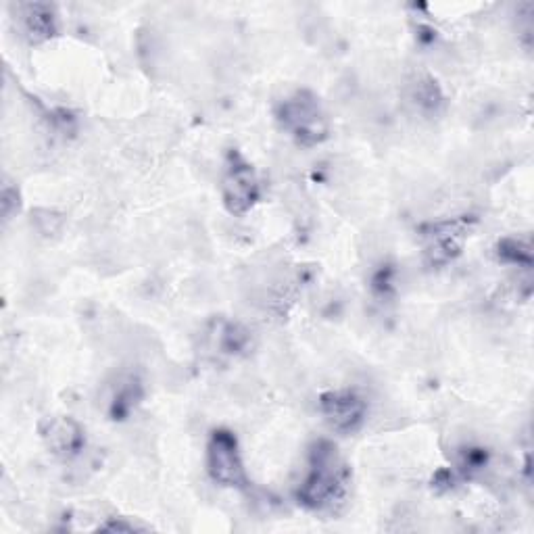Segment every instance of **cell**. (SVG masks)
I'll use <instances>...</instances> for the list:
<instances>
[{
	"label": "cell",
	"instance_id": "cell-9",
	"mask_svg": "<svg viewBox=\"0 0 534 534\" xmlns=\"http://www.w3.org/2000/svg\"><path fill=\"white\" fill-rule=\"evenodd\" d=\"M142 399V384L136 376L121 378L109 401V416L113 420H126Z\"/></svg>",
	"mask_w": 534,
	"mask_h": 534
},
{
	"label": "cell",
	"instance_id": "cell-7",
	"mask_svg": "<svg viewBox=\"0 0 534 534\" xmlns=\"http://www.w3.org/2000/svg\"><path fill=\"white\" fill-rule=\"evenodd\" d=\"M42 439L53 455L74 459L86 449V432L74 418H53L42 426Z\"/></svg>",
	"mask_w": 534,
	"mask_h": 534
},
{
	"label": "cell",
	"instance_id": "cell-14",
	"mask_svg": "<svg viewBox=\"0 0 534 534\" xmlns=\"http://www.w3.org/2000/svg\"><path fill=\"white\" fill-rule=\"evenodd\" d=\"M487 464V451L484 449H466L464 455H461V468L472 472V470H480Z\"/></svg>",
	"mask_w": 534,
	"mask_h": 534
},
{
	"label": "cell",
	"instance_id": "cell-4",
	"mask_svg": "<svg viewBox=\"0 0 534 534\" xmlns=\"http://www.w3.org/2000/svg\"><path fill=\"white\" fill-rule=\"evenodd\" d=\"M222 199L232 215L249 213L261 199V182L255 167L238 153L230 155L222 180Z\"/></svg>",
	"mask_w": 534,
	"mask_h": 534
},
{
	"label": "cell",
	"instance_id": "cell-2",
	"mask_svg": "<svg viewBox=\"0 0 534 534\" xmlns=\"http://www.w3.org/2000/svg\"><path fill=\"white\" fill-rule=\"evenodd\" d=\"M276 119L280 128L301 147H318L330 134L328 115L318 96L297 90L278 105Z\"/></svg>",
	"mask_w": 534,
	"mask_h": 534
},
{
	"label": "cell",
	"instance_id": "cell-1",
	"mask_svg": "<svg viewBox=\"0 0 534 534\" xmlns=\"http://www.w3.org/2000/svg\"><path fill=\"white\" fill-rule=\"evenodd\" d=\"M349 468L330 441H320L311 447L309 470L297 491V501L307 509H326L341 499L347 491Z\"/></svg>",
	"mask_w": 534,
	"mask_h": 534
},
{
	"label": "cell",
	"instance_id": "cell-6",
	"mask_svg": "<svg viewBox=\"0 0 534 534\" xmlns=\"http://www.w3.org/2000/svg\"><path fill=\"white\" fill-rule=\"evenodd\" d=\"M320 409L330 428L355 432L368 414V403L355 391H328L320 397Z\"/></svg>",
	"mask_w": 534,
	"mask_h": 534
},
{
	"label": "cell",
	"instance_id": "cell-8",
	"mask_svg": "<svg viewBox=\"0 0 534 534\" xmlns=\"http://www.w3.org/2000/svg\"><path fill=\"white\" fill-rule=\"evenodd\" d=\"M21 28L30 42L40 44L51 40L57 34V13L55 7L44 3H30L19 7Z\"/></svg>",
	"mask_w": 534,
	"mask_h": 534
},
{
	"label": "cell",
	"instance_id": "cell-3",
	"mask_svg": "<svg viewBox=\"0 0 534 534\" xmlns=\"http://www.w3.org/2000/svg\"><path fill=\"white\" fill-rule=\"evenodd\" d=\"M207 470L209 476L230 489H245L247 487V472L242 457L238 451L236 436L226 430H213L207 445Z\"/></svg>",
	"mask_w": 534,
	"mask_h": 534
},
{
	"label": "cell",
	"instance_id": "cell-11",
	"mask_svg": "<svg viewBox=\"0 0 534 534\" xmlns=\"http://www.w3.org/2000/svg\"><path fill=\"white\" fill-rule=\"evenodd\" d=\"M497 259L507 265L532 267V251L530 245L518 238H503L497 245Z\"/></svg>",
	"mask_w": 534,
	"mask_h": 534
},
{
	"label": "cell",
	"instance_id": "cell-10",
	"mask_svg": "<svg viewBox=\"0 0 534 534\" xmlns=\"http://www.w3.org/2000/svg\"><path fill=\"white\" fill-rule=\"evenodd\" d=\"M251 345V332L236 322H226L220 328V349L224 355H240Z\"/></svg>",
	"mask_w": 534,
	"mask_h": 534
},
{
	"label": "cell",
	"instance_id": "cell-15",
	"mask_svg": "<svg viewBox=\"0 0 534 534\" xmlns=\"http://www.w3.org/2000/svg\"><path fill=\"white\" fill-rule=\"evenodd\" d=\"M99 530H105V532H136V530H142V528L136 526V524H128L126 518H109V522L99 526Z\"/></svg>",
	"mask_w": 534,
	"mask_h": 534
},
{
	"label": "cell",
	"instance_id": "cell-12",
	"mask_svg": "<svg viewBox=\"0 0 534 534\" xmlns=\"http://www.w3.org/2000/svg\"><path fill=\"white\" fill-rule=\"evenodd\" d=\"M414 103L428 113H436L443 105V92L432 78H422L414 84Z\"/></svg>",
	"mask_w": 534,
	"mask_h": 534
},
{
	"label": "cell",
	"instance_id": "cell-13",
	"mask_svg": "<svg viewBox=\"0 0 534 534\" xmlns=\"http://www.w3.org/2000/svg\"><path fill=\"white\" fill-rule=\"evenodd\" d=\"M0 205H3L5 222H9L11 217L19 211V190L11 186L9 182L3 186V201H0Z\"/></svg>",
	"mask_w": 534,
	"mask_h": 534
},
{
	"label": "cell",
	"instance_id": "cell-5",
	"mask_svg": "<svg viewBox=\"0 0 534 534\" xmlns=\"http://www.w3.org/2000/svg\"><path fill=\"white\" fill-rule=\"evenodd\" d=\"M476 224L474 217H455V220L432 224L426 228V263L441 267L451 263L455 257L461 255V249L466 245V238Z\"/></svg>",
	"mask_w": 534,
	"mask_h": 534
}]
</instances>
